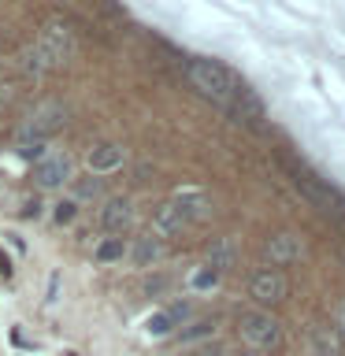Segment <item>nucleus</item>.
I'll list each match as a JSON object with an SVG mask.
<instances>
[{
    "mask_svg": "<svg viewBox=\"0 0 345 356\" xmlns=\"http://www.w3.org/2000/svg\"><path fill=\"white\" fill-rule=\"evenodd\" d=\"M182 356H208V349H193V353H182Z\"/></svg>",
    "mask_w": 345,
    "mask_h": 356,
    "instance_id": "obj_28",
    "label": "nucleus"
},
{
    "mask_svg": "<svg viewBox=\"0 0 345 356\" xmlns=\"http://www.w3.org/2000/svg\"><path fill=\"white\" fill-rule=\"evenodd\" d=\"M175 208L182 211L186 222H197V219H208L211 216V200L208 193H200V189H182V193H175Z\"/></svg>",
    "mask_w": 345,
    "mask_h": 356,
    "instance_id": "obj_13",
    "label": "nucleus"
},
{
    "mask_svg": "<svg viewBox=\"0 0 345 356\" xmlns=\"http://www.w3.org/2000/svg\"><path fill=\"white\" fill-rule=\"evenodd\" d=\"M305 349L308 356H342L345 353V334L327 323H312L305 330Z\"/></svg>",
    "mask_w": 345,
    "mask_h": 356,
    "instance_id": "obj_7",
    "label": "nucleus"
},
{
    "mask_svg": "<svg viewBox=\"0 0 345 356\" xmlns=\"http://www.w3.org/2000/svg\"><path fill=\"white\" fill-rule=\"evenodd\" d=\"M100 178H93V175H86V178H74V193H78V200H93V197H100Z\"/></svg>",
    "mask_w": 345,
    "mask_h": 356,
    "instance_id": "obj_20",
    "label": "nucleus"
},
{
    "mask_svg": "<svg viewBox=\"0 0 345 356\" xmlns=\"http://www.w3.org/2000/svg\"><path fill=\"white\" fill-rule=\"evenodd\" d=\"M234 356H264V353H260V349H249V345H241V349L234 353Z\"/></svg>",
    "mask_w": 345,
    "mask_h": 356,
    "instance_id": "obj_27",
    "label": "nucleus"
},
{
    "mask_svg": "<svg viewBox=\"0 0 345 356\" xmlns=\"http://www.w3.org/2000/svg\"><path fill=\"white\" fill-rule=\"evenodd\" d=\"M264 252L275 267H294V264L305 260V238H300L297 230H278V234L267 238Z\"/></svg>",
    "mask_w": 345,
    "mask_h": 356,
    "instance_id": "obj_6",
    "label": "nucleus"
},
{
    "mask_svg": "<svg viewBox=\"0 0 345 356\" xmlns=\"http://www.w3.org/2000/svg\"><path fill=\"white\" fill-rule=\"evenodd\" d=\"M67 127V108L56 104V100H45L30 111V119L22 122L19 130V145H45L49 138H56Z\"/></svg>",
    "mask_w": 345,
    "mask_h": 356,
    "instance_id": "obj_3",
    "label": "nucleus"
},
{
    "mask_svg": "<svg viewBox=\"0 0 345 356\" xmlns=\"http://www.w3.org/2000/svg\"><path fill=\"white\" fill-rule=\"evenodd\" d=\"M238 334L241 341L249 345V349H275L278 341H282V323H278L267 308H245L238 316Z\"/></svg>",
    "mask_w": 345,
    "mask_h": 356,
    "instance_id": "obj_2",
    "label": "nucleus"
},
{
    "mask_svg": "<svg viewBox=\"0 0 345 356\" xmlns=\"http://www.w3.org/2000/svg\"><path fill=\"white\" fill-rule=\"evenodd\" d=\"M294 186L300 189V197H305L308 204H316V208H323V211H330V216H345V197L327 182V178H319L316 171H305V167H297Z\"/></svg>",
    "mask_w": 345,
    "mask_h": 356,
    "instance_id": "obj_4",
    "label": "nucleus"
},
{
    "mask_svg": "<svg viewBox=\"0 0 345 356\" xmlns=\"http://www.w3.org/2000/svg\"><path fill=\"white\" fill-rule=\"evenodd\" d=\"M19 156H26V160L38 163L41 156H45V145H19Z\"/></svg>",
    "mask_w": 345,
    "mask_h": 356,
    "instance_id": "obj_24",
    "label": "nucleus"
},
{
    "mask_svg": "<svg viewBox=\"0 0 345 356\" xmlns=\"http://www.w3.org/2000/svg\"><path fill=\"white\" fill-rule=\"evenodd\" d=\"M186 78L200 97H208L211 104H219L223 111H230L238 89L245 86L230 67H223L219 60H208V56H189L186 60Z\"/></svg>",
    "mask_w": 345,
    "mask_h": 356,
    "instance_id": "obj_1",
    "label": "nucleus"
},
{
    "mask_svg": "<svg viewBox=\"0 0 345 356\" xmlns=\"http://www.w3.org/2000/svg\"><path fill=\"white\" fill-rule=\"evenodd\" d=\"M33 182L41 189H56L63 182H71V156L67 152H52V156H41L33 163Z\"/></svg>",
    "mask_w": 345,
    "mask_h": 356,
    "instance_id": "obj_8",
    "label": "nucleus"
},
{
    "mask_svg": "<svg viewBox=\"0 0 345 356\" xmlns=\"http://www.w3.org/2000/svg\"><path fill=\"white\" fill-rule=\"evenodd\" d=\"M245 289H249V297L256 305H278V300H286V293H289V278L282 271H275V267H264V271L249 275Z\"/></svg>",
    "mask_w": 345,
    "mask_h": 356,
    "instance_id": "obj_5",
    "label": "nucleus"
},
{
    "mask_svg": "<svg viewBox=\"0 0 345 356\" xmlns=\"http://www.w3.org/2000/svg\"><path fill=\"white\" fill-rule=\"evenodd\" d=\"M130 260L138 264V267H152V264H160L163 260V241L156 238V234H145V238H138L130 245Z\"/></svg>",
    "mask_w": 345,
    "mask_h": 356,
    "instance_id": "obj_15",
    "label": "nucleus"
},
{
    "mask_svg": "<svg viewBox=\"0 0 345 356\" xmlns=\"http://www.w3.org/2000/svg\"><path fill=\"white\" fill-rule=\"evenodd\" d=\"M127 252H130V245L122 241V238H100V241H97V249H93L97 264H119Z\"/></svg>",
    "mask_w": 345,
    "mask_h": 356,
    "instance_id": "obj_17",
    "label": "nucleus"
},
{
    "mask_svg": "<svg viewBox=\"0 0 345 356\" xmlns=\"http://www.w3.org/2000/svg\"><path fill=\"white\" fill-rule=\"evenodd\" d=\"M71 33H67L63 26H49L41 33V41H38V56L45 63H63L67 56H71Z\"/></svg>",
    "mask_w": 345,
    "mask_h": 356,
    "instance_id": "obj_11",
    "label": "nucleus"
},
{
    "mask_svg": "<svg viewBox=\"0 0 345 356\" xmlns=\"http://www.w3.org/2000/svg\"><path fill=\"white\" fill-rule=\"evenodd\" d=\"M141 293H145V297H160V293H167V278H163V275L145 278V282H141Z\"/></svg>",
    "mask_w": 345,
    "mask_h": 356,
    "instance_id": "obj_22",
    "label": "nucleus"
},
{
    "mask_svg": "<svg viewBox=\"0 0 345 356\" xmlns=\"http://www.w3.org/2000/svg\"><path fill=\"white\" fill-rule=\"evenodd\" d=\"M216 334V319H193V323H186L182 330H178V338L182 341H204Z\"/></svg>",
    "mask_w": 345,
    "mask_h": 356,
    "instance_id": "obj_18",
    "label": "nucleus"
},
{
    "mask_svg": "<svg viewBox=\"0 0 345 356\" xmlns=\"http://www.w3.org/2000/svg\"><path fill=\"white\" fill-rule=\"evenodd\" d=\"M204 256H208V267H216V271L223 275L227 267L238 264V241H234V238H216L204 249Z\"/></svg>",
    "mask_w": 345,
    "mask_h": 356,
    "instance_id": "obj_16",
    "label": "nucleus"
},
{
    "mask_svg": "<svg viewBox=\"0 0 345 356\" xmlns=\"http://www.w3.org/2000/svg\"><path fill=\"white\" fill-rule=\"evenodd\" d=\"M334 327H338V330L345 334V297L338 300V305H334Z\"/></svg>",
    "mask_w": 345,
    "mask_h": 356,
    "instance_id": "obj_25",
    "label": "nucleus"
},
{
    "mask_svg": "<svg viewBox=\"0 0 345 356\" xmlns=\"http://www.w3.org/2000/svg\"><path fill=\"white\" fill-rule=\"evenodd\" d=\"M0 275H4V278L11 275V260H8V256H4V252H0Z\"/></svg>",
    "mask_w": 345,
    "mask_h": 356,
    "instance_id": "obj_26",
    "label": "nucleus"
},
{
    "mask_svg": "<svg viewBox=\"0 0 345 356\" xmlns=\"http://www.w3.org/2000/svg\"><path fill=\"white\" fill-rule=\"evenodd\" d=\"M186 319H189V305H186V300H178V305L156 312V316L149 319V334H152V338H163V334H171L175 327H182Z\"/></svg>",
    "mask_w": 345,
    "mask_h": 356,
    "instance_id": "obj_14",
    "label": "nucleus"
},
{
    "mask_svg": "<svg viewBox=\"0 0 345 356\" xmlns=\"http://www.w3.org/2000/svg\"><path fill=\"white\" fill-rule=\"evenodd\" d=\"M127 163V149L115 141H100L89 149L86 156V167H89V175H111V171H119V167Z\"/></svg>",
    "mask_w": 345,
    "mask_h": 356,
    "instance_id": "obj_10",
    "label": "nucleus"
},
{
    "mask_svg": "<svg viewBox=\"0 0 345 356\" xmlns=\"http://www.w3.org/2000/svg\"><path fill=\"white\" fill-rule=\"evenodd\" d=\"M19 216H22V219H38V216H41V200H38V197L26 200V204L19 208Z\"/></svg>",
    "mask_w": 345,
    "mask_h": 356,
    "instance_id": "obj_23",
    "label": "nucleus"
},
{
    "mask_svg": "<svg viewBox=\"0 0 345 356\" xmlns=\"http://www.w3.org/2000/svg\"><path fill=\"white\" fill-rule=\"evenodd\" d=\"M97 222H100V230H108L111 238H119V234L134 222L130 197H108L104 204H100V211H97Z\"/></svg>",
    "mask_w": 345,
    "mask_h": 356,
    "instance_id": "obj_9",
    "label": "nucleus"
},
{
    "mask_svg": "<svg viewBox=\"0 0 345 356\" xmlns=\"http://www.w3.org/2000/svg\"><path fill=\"white\" fill-rule=\"evenodd\" d=\"M52 216H56V222H60V227H63V222H74V216H78V200H74V197H71V200H60Z\"/></svg>",
    "mask_w": 345,
    "mask_h": 356,
    "instance_id": "obj_21",
    "label": "nucleus"
},
{
    "mask_svg": "<svg viewBox=\"0 0 345 356\" xmlns=\"http://www.w3.org/2000/svg\"><path fill=\"white\" fill-rule=\"evenodd\" d=\"M219 286V271L216 267H197L193 275H189V289H197V293H208V289H216Z\"/></svg>",
    "mask_w": 345,
    "mask_h": 356,
    "instance_id": "obj_19",
    "label": "nucleus"
},
{
    "mask_svg": "<svg viewBox=\"0 0 345 356\" xmlns=\"http://www.w3.org/2000/svg\"><path fill=\"white\" fill-rule=\"evenodd\" d=\"M189 222L182 219V211L175 208V200H163L160 208L152 211V234L156 238H175V234H182Z\"/></svg>",
    "mask_w": 345,
    "mask_h": 356,
    "instance_id": "obj_12",
    "label": "nucleus"
}]
</instances>
